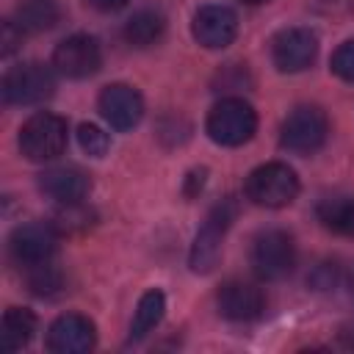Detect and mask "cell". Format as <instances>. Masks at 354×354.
Masks as SVG:
<instances>
[{
	"label": "cell",
	"instance_id": "1",
	"mask_svg": "<svg viewBox=\"0 0 354 354\" xmlns=\"http://www.w3.org/2000/svg\"><path fill=\"white\" fill-rule=\"evenodd\" d=\"M235 213H238V205L232 196L221 199L213 205V210L207 213L205 224L199 227L194 243H191V254H188V263L194 271L199 274H207L216 268L218 257H221V246H224V235L227 230L232 227L235 221Z\"/></svg>",
	"mask_w": 354,
	"mask_h": 354
},
{
	"label": "cell",
	"instance_id": "2",
	"mask_svg": "<svg viewBox=\"0 0 354 354\" xmlns=\"http://www.w3.org/2000/svg\"><path fill=\"white\" fill-rule=\"evenodd\" d=\"M207 136L221 147H241L246 144L257 130V113L254 108L241 97H224L218 100L207 113Z\"/></svg>",
	"mask_w": 354,
	"mask_h": 354
},
{
	"label": "cell",
	"instance_id": "3",
	"mask_svg": "<svg viewBox=\"0 0 354 354\" xmlns=\"http://www.w3.org/2000/svg\"><path fill=\"white\" fill-rule=\"evenodd\" d=\"M69 141V127L66 119H61L58 113H33L22 127H19V149L28 160L44 163L58 158L66 149Z\"/></svg>",
	"mask_w": 354,
	"mask_h": 354
},
{
	"label": "cell",
	"instance_id": "4",
	"mask_svg": "<svg viewBox=\"0 0 354 354\" xmlns=\"http://www.w3.org/2000/svg\"><path fill=\"white\" fill-rule=\"evenodd\" d=\"M299 194V177L288 163H263L246 177V196L260 207H285Z\"/></svg>",
	"mask_w": 354,
	"mask_h": 354
},
{
	"label": "cell",
	"instance_id": "5",
	"mask_svg": "<svg viewBox=\"0 0 354 354\" xmlns=\"http://www.w3.org/2000/svg\"><path fill=\"white\" fill-rule=\"evenodd\" d=\"M249 260H252V271L263 282H277V279L288 277L296 266L293 238L282 230H266L254 238Z\"/></svg>",
	"mask_w": 354,
	"mask_h": 354
},
{
	"label": "cell",
	"instance_id": "6",
	"mask_svg": "<svg viewBox=\"0 0 354 354\" xmlns=\"http://www.w3.org/2000/svg\"><path fill=\"white\" fill-rule=\"evenodd\" d=\"M326 136H329L326 113L315 105H301V108H296L285 116L282 130H279V144L288 152L313 155L315 149L324 147Z\"/></svg>",
	"mask_w": 354,
	"mask_h": 354
},
{
	"label": "cell",
	"instance_id": "7",
	"mask_svg": "<svg viewBox=\"0 0 354 354\" xmlns=\"http://www.w3.org/2000/svg\"><path fill=\"white\" fill-rule=\"evenodd\" d=\"M55 88V77L41 64H19L3 77V100L8 105H36L44 102Z\"/></svg>",
	"mask_w": 354,
	"mask_h": 354
},
{
	"label": "cell",
	"instance_id": "8",
	"mask_svg": "<svg viewBox=\"0 0 354 354\" xmlns=\"http://www.w3.org/2000/svg\"><path fill=\"white\" fill-rule=\"evenodd\" d=\"M55 249H58V232H55L53 224H41V221L22 224L8 238V252H11L14 263L22 271L25 268H33L39 263L53 260L55 257Z\"/></svg>",
	"mask_w": 354,
	"mask_h": 354
},
{
	"label": "cell",
	"instance_id": "9",
	"mask_svg": "<svg viewBox=\"0 0 354 354\" xmlns=\"http://www.w3.org/2000/svg\"><path fill=\"white\" fill-rule=\"evenodd\" d=\"M318 55V36L310 28H282L271 39V58L279 72H304Z\"/></svg>",
	"mask_w": 354,
	"mask_h": 354
},
{
	"label": "cell",
	"instance_id": "10",
	"mask_svg": "<svg viewBox=\"0 0 354 354\" xmlns=\"http://www.w3.org/2000/svg\"><path fill=\"white\" fill-rule=\"evenodd\" d=\"M100 64H102L100 44L94 36H86V33H75V36L64 39L53 53V66L64 77H72V80H83V77L94 75L100 69Z\"/></svg>",
	"mask_w": 354,
	"mask_h": 354
},
{
	"label": "cell",
	"instance_id": "11",
	"mask_svg": "<svg viewBox=\"0 0 354 354\" xmlns=\"http://www.w3.org/2000/svg\"><path fill=\"white\" fill-rule=\"evenodd\" d=\"M97 108L113 130H133L144 116L141 94L127 83H111L100 91Z\"/></svg>",
	"mask_w": 354,
	"mask_h": 354
},
{
	"label": "cell",
	"instance_id": "12",
	"mask_svg": "<svg viewBox=\"0 0 354 354\" xmlns=\"http://www.w3.org/2000/svg\"><path fill=\"white\" fill-rule=\"evenodd\" d=\"M97 329L94 324L80 313L58 315L47 329V348L55 354H86L94 348Z\"/></svg>",
	"mask_w": 354,
	"mask_h": 354
},
{
	"label": "cell",
	"instance_id": "13",
	"mask_svg": "<svg viewBox=\"0 0 354 354\" xmlns=\"http://www.w3.org/2000/svg\"><path fill=\"white\" fill-rule=\"evenodd\" d=\"M216 304L227 321H254L266 310V296L252 282L227 279L216 293Z\"/></svg>",
	"mask_w": 354,
	"mask_h": 354
},
{
	"label": "cell",
	"instance_id": "14",
	"mask_svg": "<svg viewBox=\"0 0 354 354\" xmlns=\"http://www.w3.org/2000/svg\"><path fill=\"white\" fill-rule=\"evenodd\" d=\"M194 39L207 47V50H221L227 44H232L235 33H238V17L232 8L227 6H202L194 14Z\"/></svg>",
	"mask_w": 354,
	"mask_h": 354
},
{
	"label": "cell",
	"instance_id": "15",
	"mask_svg": "<svg viewBox=\"0 0 354 354\" xmlns=\"http://www.w3.org/2000/svg\"><path fill=\"white\" fill-rule=\"evenodd\" d=\"M39 188L47 196H53L55 202L69 205V202H83L86 199V194L91 188V180L77 166H53L39 177Z\"/></svg>",
	"mask_w": 354,
	"mask_h": 354
},
{
	"label": "cell",
	"instance_id": "16",
	"mask_svg": "<svg viewBox=\"0 0 354 354\" xmlns=\"http://www.w3.org/2000/svg\"><path fill=\"white\" fill-rule=\"evenodd\" d=\"M33 332H36V315L25 307H8L3 313V324H0V348L19 351L22 346L30 343Z\"/></svg>",
	"mask_w": 354,
	"mask_h": 354
},
{
	"label": "cell",
	"instance_id": "17",
	"mask_svg": "<svg viewBox=\"0 0 354 354\" xmlns=\"http://www.w3.org/2000/svg\"><path fill=\"white\" fill-rule=\"evenodd\" d=\"M61 19V8L55 0H22L17 6V28L22 33H41V30H50L55 28Z\"/></svg>",
	"mask_w": 354,
	"mask_h": 354
},
{
	"label": "cell",
	"instance_id": "18",
	"mask_svg": "<svg viewBox=\"0 0 354 354\" xmlns=\"http://www.w3.org/2000/svg\"><path fill=\"white\" fill-rule=\"evenodd\" d=\"M163 30H166V19L155 8H141L124 22V39L133 47H152L155 41L163 39Z\"/></svg>",
	"mask_w": 354,
	"mask_h": 354
},
{
	"label": "cell",
	"instance_id": "19",
	"mask_svg": "<svg viewBox=\"0 0 354 354\" xmlns=\"http://www.w3.org/2000/svg\"><path fill=\"white\" fill-rule=\"evenodd\" d=\"M163 310H166V299L160 290H147L141 299H138V307H136V315H133V324H130V343L136 340H144L163 318Z\"/></svg>",
	"mask_w": 354,
	"mask_h": 354
},
{
	"label": "cell",
	"instance_id": "20",
	"mask_svg": "<svg viewBox=\"0 0 354 354\" xmlns=\"http://www.w3.org/2000/svg\"><path fill=\"white\" fill-rule=\"evenodd\" d=\"M318 218L326 230L354 238V199L351 196H329L318 205Z\"/></svg>",
	"mask_w": 354,
	"mask_h": 354
},
{
	"label": "cell",
	"instance_id": "21",
	"mask_svg": "<svg viewBox=\"0 0 354 354\" xmlns=\"http://www.w3.org/2000/svg\"><path fill=\"white\" fill-rule=\"evenodd\" d=\"M25 277H28V285H30V290L36 296H55L64 288V274L55 266V260H47V263H39L33 268H25Z\"/></svg>",
	"mask_w": 354,
	"mask_h": 354
},
{
	"label": "cell",
	"instance_id": "22",
	"mask_svg": "<svg viewBox=\"0 0 354 354\" xmlns=\"http://www.w3.org/2000/svg\"><path fill=\"white\" fill-rule=\"evenodd\" d=\"M77 141H80V149L88 152L91 158H102L111 147V138L105 130H100L97 124H80L77 130Z\"/></svg>",
	"mask_w": 354,
	"mask_h": 354
},
{
	"label": "cell",
	"instance_id": "23",
	"mask_svg": "<svg viewBox=\"0 0 354 354\" xmlns=\"http://www.w3.org/2000/svg\"><path fill=\"white\" fill-rule=\"evenodd\" d=\"M55 230H83L88 227V210L83 207V202H69L55 213Z\"/></svg>",
	"mask_w": 354,
	"mask_h": 354
},
{
	"label": "cell",
	"instance_id": "24",
	"mask_svg": "<svg viewBox=\"0 0 354 354\" xmlns=\"http://www.w3.org/2000/svg\"><path fill=\"white\" fill-rule=\"evenodd\" d=\"M332 72L346 80V83H354V39L343 41L335 53H332Z\"/></svg>",
	"mask_w": 354,
	"mask_h": 354
},
{
	"label": "cell",
	"instance_id": "25",
	"mask_svg": "<svg viewBox=\"0 0 354 354\" xmlns=\"http://www.w3.org/2000/svg\"><path fill=\"white\" fill-rule=\"evenodd\" d=\"M19 39H22V30L17 28V22H6V25H3V53L8 55V53L17 47Z\"/></svg>",
	"mask_w": 354,
	"mask_h": 354
},
{
	"label": "cell",
	"instance_id": "26",
	"mask_svg": "<svg viewBox=\"0 0 354 354\" xmlns=\"http://www.w3.org/2000/svg\"><path fill=\"white\" fill-rule=\"evenodd\" d=\"M97 11H105V14H113V11H122L130 0H88Z\"/></svg>",
	"mask_w": 354,
	"mask_h": 354
},
{
	"label": "cell",
	"instance_id": "27",
	"mask_svg": "<svg viewBox=\"0 0 354 354\" xmlns=\"http://www.w3.org/2000/svg\"><path fill=\"white\" fill-rule=\"evenodd\" d=\"M340 340H343V346L354 348V324H348V326L340 329Z\"/></svg>",
	"mask_w": 354,
	"mask_h": 354
},
{
	"label": "cell",
	"instance_id": "28",
	"mask_svg": "<svg viewBox=\"0 0 354 354\" xmlns=\"http://www.w3.org/2000/svg\"><path fill=\"white\" fill-rule=\"evenodd\" d=\"M243 3H249V6H260V3H268V0H243Z\"/></svg>",
	"mask_w": 354,
	"mask_h": 354
},
{
	"label": "cell",
	"instance_id": "29",
	"mask_svg": "<svg viewBox=\"0 0 354 354\" xmlns=\"http://www.w3.org/2000/svg\"><path fill=\"white\" fill-rule=\"evenodd\" d=\"M351 293H354V274H351Z\"/></svg>",
	"mask_w": 354,
	"mask_h": 354
}]
</instances>
